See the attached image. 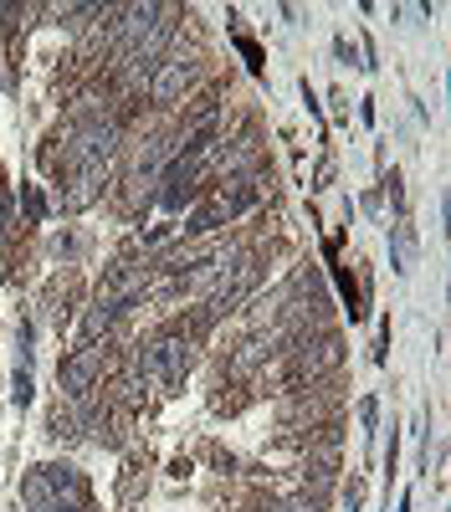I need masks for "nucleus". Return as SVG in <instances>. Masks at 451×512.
Instances as JSON below:
<instances>
[{"label": "nucleus", "mask_w": 451, "mask_h": 512, "mask_svg": "<svg viewBox=\"0 0 451 512\" xmlns=\"http://www.w3.org/2000/svg\"><path fill=\"white\" fill-rule=\"evenodd\" d=\"M359 420L369 425V431H375V420H380V400H364V405H359Z\"/></svg>", "instance_id": "nucleus-10"}, {"label": "nucleus", "mask_w": 451, "mask_h": 512, "mask_svg": "<svg viewBox=\"0 0 451 512\" xmlns=\"http://www.w3.org/2000/svg\"><path fill=\"white\" fill-rule=\"evenodd\" d=\"M339 359H344V349H339L334 333L313 338V344H298V379H318L323 369H334Z\"/></svg>", "instance_id": "nucleus-4"}, {"label": "nucleus", "mask_w": 451, "mask_h": 512, "mask_svg": "<svg viewBox=\"0 0 451 512\" xmlns=\"http://www.w3.org/2000/svg\"><path fill=\"white\" fill-rule=\"evenodd\" d=\"M236 47H241L246 67H252V72H262V47H257V41H246V36H236Z\"/></svg>", "instance_id": "nucleus-9"}, {"label": "nucleus", "mask_w": 451, "mask_h": 512, "mask_svg": "<svg viewBox=\"0 0 451 512\" xmlns=\"http://www.w3.org/2000/svg\"><path fill=\"white\" fill-rule=\"evenodd\" d=\"M11 395H16V405H31V364H21V369H16Z\"/></svg>", "instance_id": "nucleus-8"}, {"label": "nucleus", "mask_w": 451, "mask_h": 512, "mask_svg": "<svg viewBox=\"0 0 451 512\" xmlns=\"http://www.w3.org/2000/svg\"><path fill=\"white\" fill-rule=\"evenodd\" d=\"M185 369H190V344L180 333H164L144 349V374L159 384V390H180L185 384Z\"/></svg>", "instance_id": "nucleus-1"}, {"label": "nucleus", "mask_w": 451, "mask_h": 512, "mask_svg": "<svg viewBox=\"0 0 451 512\" xmlns=\"http://www.w3.org/2000/svg\"><path fill=\"white\" fill-rule=\"evenodd\" d=\"M21 200H26V216H31V221H47V200H41L36 185H21Z\"/></svg>", "instance_id": "nucleus-7"}, {"label": "nucleus", "mask_w": 451, "mask_h": 512, "mask_svg": "<svg viewBox=\"0 0 451 512\" xmlns=\"http://www.w3.org/2000/svg\"><path fill=\"white\" fill-rule=\"evenodd\" d=\"M190 180H195V159H175L170 169H164V210H180L190 200Z\"/></svg>", "instance_id": "nucleus-5"}, {"label": "nucleus", "mask_w": 451, "mask_h": 512, "mask_svg": "<svg viewBox=\"0 0 451 512\" xmlns=\"http://www.w3.org/2000/svg\"><path fill=\"white\" fill-rule=\"evenodd\" d=\"M200 77V62L195 57H159V67L149 72V98L159 108H175L185 93H190V82Z\"/></svg>", "instance_id": "nucleus-2"}, {"label": "nucleus", "mask_w": 451, "mask_h": 512, "mask_svg": "<svg viewBox=\"0 0 451 512\" xmlns=\"http://www.w3.org/2000/svg\"><path fill=\"white\" fill-rule=\"evenodd\" d=\"M98 374H103V349H98V344H82V349L62 364V390H67V395H88L93 384H98Z\"/></svg>", "instance_id": "nucleus-3"}, {"label": "nucleus", "mask_w": 451, "mask_h": 512, "mask_svg": "<svg viewBox=\"0 0 451 512\" xmlns=\"http://www.w3.org/2000/svg\"><path fill=\"white\" fill-rule=\"evenodd\" d=\"M390 262H395V272H410V262H416V236H410V226L390 231Z\"/></svg>", "instance_id": "nucleus-6"}]
</instances>
